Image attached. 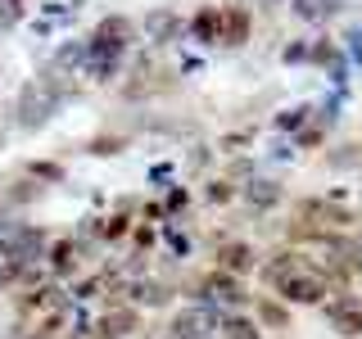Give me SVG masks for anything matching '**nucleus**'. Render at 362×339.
Listing matches in <instances>:
<instances>
[{
  "label": "nucleus",
  "mask_w": 362,
  "mask_h": 339,
  "mask_svg": "<svg viewBox=\"0 0 362 339\" xmlns=\"http://www.w3.org/2000/svg\"><path fill=\"white\" fill-rule=\"evenodd\" d=\"M267 158H276V163H290V158H294V145H290V141H272Z\"/></svg>",
  "instance_id": "nucleus-37"
},
{
  "label": "nucleus",
  "mask_w": 362,
  "mask_h": 339,
  "mask_svg": "<svg viewBox=\"0 0 362 339\" xmlns=\"http://www.w3.org/2000/svg\"><path fill=\"white\" fill-rule=\"evenodd\" d=\"M132 226H136V213H105V244H122L132 240Z\"/></svg>",
  "instance_id": "nucleus-31"
},
{
  "label": "nucleus",
  "mask_w": 362,
  "mask_h": 339,
  "mask_svg": "<svg viewBox=\"0 0 362 339\" xmlns=\"http://www.w3.org/2000/svg\"><path fill=\"white\" fill-rule=\"evenodd\" d=\"M218 339H267V335L258 331V321H254L249 312H222Z\"/></svg>",
  "instance_id": "nucleus-23"
},
{
  "label": "nucleus",
  "mask_w": 362,
  "mask_h": 339,
  "mask_svg": "<svg viewBox=\"0 0 362 339\" xmlns=\"http://www.w3.org/2000/svg\"><path fill=\"white\" fill-rule=\"evenodd\" d=\"M50 113H54V105L41 95L37 77L18 86V95H14V127H18V131H41L45 122H50Z\"/></svg>",
  "instance_id": "nucleus-11"
},
{
  "label": "nucleus",
  "mask_w": 362,
  "mask_h": 339,
  "mask_svg": "<svg viewBox=\"0 0 362 339\" xmlns=\"http://www.w3.org/2000/svg\"><path fill=\"white\" fill-rule=\"evenodd\" d=\"M0 294H5V276H0Z\"/></svg>",
  "instance_id": "nucleus-41"
},
{
  "label": "nucleus",
  "mask_w": 362,
  "mask_h": 339,
  "mask_svg": "<svg viewBox=\"0 0 362 339\" xmlns=\"http://www.w3.org/2000/svg\"><path fill=\"white\" fill-rule=\"evenodd\" d=\"M218 321H222V308L218 303H181L168 316V339H209L218 335Z\"/></svg>",
  "instance_id": "nucleus-4"
},
{
  "label": "nucleus",
  "mask_w": 362,
  "mask_h": 339,
  "mask_svg": "<svg viewBox=\"0 0 362 339\" xmlns=\"http://www.w3.org/2000/svg\"><path fill=\"white\" fill-rule=\"evenodd\" d=\"M249 9H276V5H290V0H240Z\"/></svg>",
  "instance_id": "nucleus-39"
},
{
  "label": "nucleus",
  "mask_w": 362,
  "mask_h": 339,
  "mask_svg": "<svg viewBox=\"0 0 362 339\" xmlns=\"http://www.w3.org/2000/svg\"><path fill=\"white\" fill-rule=\"evenodd\" d=\"M82 263H86V249L73 240V235H59V240H50L45 249V271H50V280H59V285H73L77 276H82Z\"/></svg>",
  "instance_id": "nucleus-10"
},
{
  "label": "nucleus",
  "mask_w": 362,
  "mask_h": 339,
  "mask_svg": "<svg viewBox=\"0 0 362 339\" xmlns=\"http://www.w3.org/2000/svg\"><path fill=\"white\" fill-rule=\"evenodd\" d=\"M150 181L158 186V181H168V186H173V163H154L150 167Z\"/></svg>",
  "instance_id": "nucleus-38"
},
{
  "label": "nucleus",
  "mask_w": 362,
  "mask_h": 339,
  "mask_svg": "<svg viewBox=\"0 0 362 339\" xmlns=\"http://www.w3.org/2000/svg\"><path fill=\"white\" fill-rule=\"evenodd\" d=\"M23 14H28V5H23V0H0V37H5V32H14V28H23Z\"/></svg>",
  "instance_id": "nucleus-35"
},
{
  "label": "nucleus",
  "mask_w": 362,
  "mask_h": 339,
  "mask_svg": "<svg viewBox=\"0 0 362 339\" xmlns=\"http://www.w3.org/2000/svg\"><path fill=\"white\" fill-rule=\"evenodd\" d=\"M290 145H294V150H299V154L326 150V145H331V127H326V122H322V118H317V113H313V118H308V122H303L299 131L290 136Z\"/></svg>",
  "instance_id": "nucleus-21"
},
{
  "label": "nucleus",
  "mask_w": 362,
  "mask_h": 339,
  "mask_svg": "<svg viewBox=\"0 0 362 339\" xmlns=\"http://www.w3.org/2000/svg\"><path fill=\"white\" fill-rule=\"evenodd\" d=\"M45 195V186H37V181H28V177H18L14 181V190L5 195V208H23V203H37Z\"/></svg>",
  "instance_id": "nucleus-33"
},
{
  "label": "nucleus",
  "mask_w": 362,
  "mask_h": 339,
  "mask_svg": "<svg viewBox=\"0 0 362 339\" xmlns=\"http://www.w3.org/2000/svg\"><path fill=\"white\" fill-rule=\"evenodd\" d=\"M122 299H127L132 308H141V312H158V308H168V303L177 299V285L163 280V276H141V280H132V285L122 290Z\"/></svg>",
  "instance_id": "nucleus-15"
},
{
  "label": "nucleus",
  "mask_w": 362,
  "mask_h": 339,
  "mask_svg": "<svg viewBox=\"0 0 362 339\" xmlns=\"http://www.w3.org/2000/svg\"><path fill=\"white\" fill-rule=\"evenodd\" d=\"M258 172H263V167H258V158H254V154H235V158H226V163H222V177L231 181L235 190L249 186V181H254Z\"/></svg>",
  "instance_id": "nucleus-27"
},
{
  "label": "nucleus",
  "mask_w": 362,
  "mask_h": 339,
  "mask_svg": "<svg viewBox=\"0 0 362 339\" xmlns=\"http://www.w3.org/2000/svg\"><path fill=\"white\" fill-rule=\"evenodd\" d=\"M313 113H317L313 100H299V105H286V109H276V113H272V122H267V127L276 131V136H294V131L303 127V122L313 118Z\"/></svg>",
  "instance_id": "nucleus-19"
},
{
  "label": "nucleus",
  "mask_w": 362,
  "mask_h": 339,
  "mask_svg": "<svg viewBox=\"0 0 362 339\" xmlns=\"http://www.w3.org/2000/svg\"><path fill=\"white\" fill-rule=\"evenodd\" d=\"M344 45H339V37H331V32H317L313 37V50H308V68H317V73H331L335 64H344Z\"/></svg>",
  "instance_id": "nucleus-18"
},
{
  "label": "nucleus",
  "mask_w": 362,
  "mask_h": 339,
  "mask_svg": "<svg viewBox=\"0 0 362 339\" xmlns=\"http://www.w3.org/2000/svg\"><path fill=\"white\" fill-rule=\"evenodd\" d=\"M23 5H28V0H23Z\"/></svg>",
  "instance_id": "nucleus-44"
},
{
  "label": "nucleus",
  "mask_w": 362,
  "mask_h": 339,
  "mask_svg": "<svg viewBox=\"0 0 362 339\" xmlns=\"http://www.w3.org/2000/svg\"><path fill=\"white\" fill-rule=\"evenodd\" d=\"M32 32H37V37H50V32H54V23H50V18H41V23H32Z\"/></svg>",
  "instance_id": "nucleus-40"
},
{
  "label": "nucleus",
  "mask_w": 362,
  "mask_h": 339,
  "mask_svg": "<svg viewBox=\"0 0 362 339\" xmlns=\"http://www.w3.org/2000/svg\"><path fill=\"white\" fill-rule=\"evenodd\" d=\"M0 145H5V131H0Z\"/></svg>",
  "instance_id": "nucleus-42"
},
{
  "label": "nucleus",
  "mask_w": 362,
  "mask_h": 339,
  "mask_svg": "<svg viewBox=\"0 0 362 339\" xmlns=\"http://www.w3.org/2000/svg\"><path fill=\"white\" fill-rule=\"evenodd\" d=\"M240 203H245V218H254V222L276 218V208L286 203V181L258 172L249 186H240Z\"/></svg>",
  "instance_id": "nucleus-6"
},
{
  "label": "nucleus",
  "mask_w": 362,
  "mask_h": 339,
  "mask_svg": "<svg viewBox=\"0 0 362 339\" xmlns=\"http://www.w3.org/2000/svg\"><path fill=\"white\" fill-rule=\"evenodd\" d=\"M190 199H195V195H190V186H163V199H158V203H163V213H168V222H186V213H190Z\"/></svg>",
  "instance_id": "nucleus-28"
},
{
  "label": "nucleus",
  "mask_w": 362,
  "mask_h": 339,
  "mask_svg": "<svg viewBox=\"0 0 362 339\" xmlns=\"http://www.w3.org/2000/svg\"><path fill=\"white\" fill-rule=\"evenodd\" d=\"M173 90H181V73H177V68H168L163 59H158V50H150V45L132 50L127 73H122V82H118V100H122V105H145V100L173 95Z\"/></svg>",
  "instance_id": "nucleus-1"
},
{
  "label": "nucleus",
  "mask_w": 362,
  "mask_h": 339,
  "mask_svg": "<svg viewBox=\"0 0 362 339\" xmlns=\"http://www.w3.org/2000/svg\"><path fill=\"white\" fill-rule=\"evenodd\" d=\"M276 299L286 303V308H322V303L331 299V285H326L322 276H313V271H294L286 285L276 290Z\"/></svg>",
  "instance_id": "nucleus-12"
},
{
  "label": "nucleus",
  "mask_w": 362,
  "mask_h": 339,
  "mask_svg": "<svg viewBox=\"0 0 362 339\" xmlns=\"http://www.w3.org/2000/svg\"><path fill=\"white\" fill-rule=\"evenodd\" d=\"M199 290H204V299L218 303L222 312H249V303H254V290H249V280L231 276V271H218V267L199 271Z\"/></svg>",
  "instance_id": "nucleus-2"
},
{
  "label": "nucleus",
  "mask_w": 362,
  "mask_h": 339,
  "mask_svg": "<svg viewBox=\"0 0 362 339\" xmlns=\"http://www.w3.org/2000/svg\"><path fill=\"white\" fill-rule=\"evenodd\" d=\"M23 177L28 181H37V186H64V163L59 158H28V163H23Z\"/></svg>",
  "instance_id": "nucleus-25"
},
{
  "label": "nucleus",
  "mask_w": 362,
  "mask_h": 339,
  "mask_svg": "<svg viewBox=\"0 0 362 339\" xmlns=\"http://www.w3.org/2000/svg\"><path fill=\"white\" fill-rule=\"evenodd\" d=\"M258 263H263V249L254 240H245V235H226L222 244H213V267L218 271H231V276L249 280L258 271Z\"/></svg>",
  "instance_id": "nucleus-7"
},
{
  "label": "nucleus",
  "mask_w": 362,
  "mask_h": 339,
  "mask_svg": "<svg viewBox=\"0 0 362 339\" xmlns=\"http://www.w3.org/2000/svg\"><path fill=\"white\" fill-rule=\"evenodd\" d=\"M213 163H218V150H213L209 141H190V150H186V177L195 181V177L209 172Z\"/></svg>",
  "instance_id": "nucleus-30"
},
{
  "label": "nucleus",
  "mask_w": 362,
  "mask_h": 339,
  "mask_svg": "<svg viewBox=\"0 0 362 339\" xmlns=\"http://www.w3.org/2000/svg\"><path fill=\"white\" fill-rule=\"evenodd\" d=\"M100 294H109V276H105V271H95V276H77L73 285H68V299L82 303V308H86V303H95Z\"/></svg>",
  "instance_id": "nucleus-26"
},
{
  "label": "nucleus",
  "mask_w": 362,
  "mask_h": 339,
  "mask_svg": "<svg viewBox=\"0 0 362 339\" xmlns=\"http://www.w3.org/2000/svg\"><path fill=\"white\" fill-rule=\"evenodd\" d=\"M141 41L150 50H168V45H181L186 41V14H177L173 5H154L145 9L141 18Z\"/></svg>",
  "instance_id": "nucleus-5"
},
{
  "label": "nucleus",
  "mask_w": 362,
  "mask_h": 339,
  "mask_svg": "<svg viewBox=\"0 0 362 339\" xmlns=\"http://www.w3.org/2000/svg\"><path fill=\"white\" fill-rule=\"evenodd\" d=\"M322 163L331 167V172H358V167H362V136H349V141L326 145Z\"/></svg>",
  "instance_id": "nucleus-17"
},
{
  "label": "nucleus",
  "mask_w": 362,
  "mask_h": 339,
  "mask_svg": "<svg viewBox=\"0 0 362 339\" xmlns=\"http://www.w3.org/2000/svg\"><path fill=\"white\" fill-rule=\"evenodd\" d=\"M339 45H344L349 64L362 68V23H349V28H344V37H339Z\"/></svg>",
  "instance_id": "nucleus-36"
},
{
  "label": "nucleus",
  "mask_w": 362,
  "mask_h": 339,
  "mask_svg": "<svg viewBox=\"0 0 362 339\" xmlns=\"http://www.w3.org/2000/svg\"><path fill=\"white\" fill-rule=\"evenodd\" d=\"M145 326V312L132 303H105L95 316V331L90 339H136V331Z\"/></svg>",
  "instance_id": "nucleus-9"
},
{
  "label": "nucleus",
  "mask_w": 362,
  "mask_h": 339,
  "mask_svg": "<svg viewBox=\"0 0 362 339\" xmlns=\"http://www.w3.org/2000/svg\"><path fill=\"white\" fill-rule=\"evenodd\" d=\"M308 50H313V37H294L276 50V59L281 68H308Z\"/></svg>",
  "instance_id": "nucleus-32"
},
{
  "label": "nucleus",
  "mask_w": 362,
  "mask_h": 339,
  "mask_svg": "<svg viewBox=\"0 0 362 339\" xmlns=\"http://www.w3.org/2000/svg\"><path fill=\"white\" fill-rule=\"evenodd\" d=\"M317 312L326 316V326H331L339 339H362V294H354V290L331 294Z\"/></svg>",
  "instance_id": "nucleus-8"
},
{
  "label": "nucleus",
  "mask_w": 362,
  "mask_h": 339,
  "mask_svg": "<svg viewBox=\"0 0 362 339\" xmlns=\"http://www.w3.org/2000/svg\"><path fill=\"white\" fill-rule=\"evenodd\" d=\"M158 339H168V335H158Z\"/></svg>",
  "instance_id": "nucleus-43"
},
{
  "label": "nucleus",
  "mask_w": 362,
  "mask_h": 339,
  "mask_svg": "<svg viewBox=\"0 0 362 339\" xmlns=\"http://www.w3.org/2000/svg\"><path fill=\"white\" fill-rule=\"evenodd\" d=\"M82 64H86V37H73V41H59L50 68H59L68 77H82Z\"/></svg>",
  "instance_id": "nucleus-22"
},
{
  "label": "nucleus",
  "mask_w": 362,
  "mask_h": 339,
  "mask_svg": "<svg viewBox=\"0 0 362 339\" xmlns=\"http://www.w3.org/2000/svg\"><path fill=\"white\" fill-rule=\"evenodd\" d=\"M254 23L258 14L240 0H222V50H245L249 41H254Z\"/></svg>",
  "instance_id": "nucleus-13"
},
{
  "label": "nucleus",
  "mask_w": 362,
  "mask_h": 339,
  "mask_svg": "<svg viewBox=\"0 0 362 339\" xmlns=\"http://www.w3.org/2000/svg\"><path fill=\"white\" fill-rule=\"evenodd\" d=\"M308 263V249H290V244H272L263 254V263H258L254 280H258V294H276L294 271H303Z\"/></svg>",
  "instance_id": "nucleus-3"
},
{
  "label": "nucleus",
  "mask_w": 362,
  "mask_h": 339,
  "mask_svg": "<svg viewBox=\"0 0 362 339\" xmlns=\"http://www.w3.org/2000/svg\"><path fill=\"white\" fill-rule=\"evenodd\" d=\"M199 199H204V208H231L235 199H240V190L231 186L222 172L218 177H204V190H199Z\"/></svg>",
  "instance_id": "nucleus-24"
},
{
  "label": "nucleus",
  "mask_w": 362,
  "mask_h": 339,
  "mask_svg": "<svg viewBox=\"0 0 362 339\" xmlns=\"http://www.w3.org/2000/svg\"><path fill=\"white\" fill-rule=\"evenodd\" d=\"M132 145V136L127 131H100V136H90L86 141V154H95V158H113V154H122Z\"/></svg>",
  "instance_id": "nucleus-29"
},
{
  "label": "nucleus",
  "mask_w": 362,
  "mask_h": 339,
  "mask_svg": "<svg viewBox=\"0 0 362 339\" xmlns=\"http://www.w3.org/2000/svg\"><path fill=\"white\" fill-rule=\"evenodd\" d=\"M254 145H258V127H254V122H245V127L222 131L218 141H213V150L226 154V158H235V154H254Z\"/></svg>",
  "instance_id": "nucleus-20"
},
{
  "label": "nucleus",
  "mask_w": 362,
  "mask_h": 339,
  "mask_svg": "<svg viewBox=\"0 0 362 339\" xmlns=\"http://www.w3.org/2000/svg\"><path fill=\"white\" fill-rule=\"evenodd\" d=\"M154 244H158V226H150V222H136V226H132V240H127V249H136V254H154Z\"/></svg>",
  "instance_id": "nucleus-34"
},
{
  "label": "nucleus",
  "mask_w": 362,
  "mask_h": 339,
  "mask_svg": "<svg viewBox=\"0 0 362 339\" xmlns=\"http://www.w3.org/2000/svg\"><path fill=\"white\" fill-rule=\"evenodd\" d=\"M249 316L258 321V331H263V335H267V331H276V335H290V331H294V308H286L276 294H258V290H254Z\"/></svg>",
  "instance_id": "nucleus-16"
},
{
  "label": "nucleus",
  "mask_w": 362,
  "mask_h": 339,
  "mask_svg": "<svg viewBox=\"0 0 362 339\" xmlns=\"http://www.w3.org/2000/svg\"><path fill=\"white\" fill-rule=\"evenodd\" d=\"M218 41H222V0H204L195 14L186 18V45L213 50Z\"/></svg>",
  "instance_id": "nucleus-14"
}]
</instances>
